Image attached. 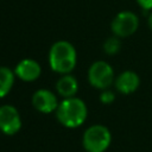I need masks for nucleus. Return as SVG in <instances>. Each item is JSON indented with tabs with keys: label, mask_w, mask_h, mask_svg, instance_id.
I'll use <instances>...</instances> for the list:
<instances>
[{
	"label": "nucleus",
	"mask_w": 152,
	"mask_h": 152,
	"mask_svg": "<svg viewBox=\"0 0 152 152\" xmlns=\"http://www.w3.org/2000/svg\"><path fill=\"white\" fill-rule=\"evenodd\" d=\"M114 100H115V94H114L112 90L104 89V90L101 91V94H100V101H101L102 103L109 104V103H112Z\"/></svg>",
	"instance_id": "ddd939ff"
},
{
	"label": "nucleus",
	"mask_w": 152,
	"mask_h": 152,
	"mask_svg": "<svg viewBox=\"0 0 152 152\" xmlns=\"http://www.w3.org/2000/svg\"><path fill=\"white\" fill-rule=\"evenodd\" d=\"M88 109L83 100L72 96L62 100L56 109V118L66 128L80 127L87 119Z\"/></svg>",
	"instance_id": "f03ea898"
},
{
	"label": "nucleus",
	"mask_w": 152,
	"mask_h": 152,
	"mask_svg": "<svg viewBox=\"0 0 152 152\" xmlns=\"http://www.w3.org/2000/svg\"><path fill=\"white\" fill-rule=\"evenodd\" d=\"M56 90L64 99L72 97V96L76 95V93L78 90V82H77L76 77H74L72 75L64 74L57 81V83H56Z\"/></svg>",
	"instance_id": "9d476101"
},
{
	"label": "nucleus",
	"mask_w": 152,
	"mask_h": 152,
	"mask_svg": "<svg viewBox=\"0 0 152 152\" xmlns=\"http://www.w3.org/2000/svg\"><path fill=\"white\" fill-rule=\"evenodd\" d=\"M110 141V131L103 125H93L88 127L82 138V145L87 152H104L109 147Z\"/></svg>",
	"instance_id": "7ed1b4c3"
},
{
	"label": "nucleus",
	"mask_w": 152,
	"mask_h": 152,
	"mask_svg": "<svg viewBox=\"0 0 152 152\" xmlns=\"http://www.w3.org/2000/svg\"><path fill=\"white\" fill-rule=\"evenodd\" d=\"M77 63V53L75 46L68 40H57L49 51L50 68L61 75L70 74Z\"/></svg>",
	"instance_id": "f257e3e1"
},
{
	"label": "nucleus",
	"mask_w": 152,
	"mask_h": 152,
	"mask_svg": "<svg viewBox=\"0 0 152 152\" xmlns=\"http://www.w3.org/2000/svg\"><path fill=\"white\" fill-rule=\"evenodd\" d=\"M88 81L96 89H108L115 81L112 65L104 61L94 62L88 70Z\"/></svg>",
	"instance_id": "20e7f679"
},
{
	"label": "nucleus",
	"mask_w": 152,
	"mask_h": 152,
	"mask_svg": "<svg viewBox=\"0 0 152 152\" xmlns=\"http://www.w3.org/2000/svg\"><path fill=\"white\" fill-rule=\"evenodd\" d=\"M14 74L24 82H33L40 76L42 68L37 61L32 58H24L15 65Z\"/></svg>",
	"instance_id": "6e6552de"
},
{
	"label": "nucleus",
	"mask_w": 152,
	"mask_h": 152,
	"mask_svg": "<svg viewBox=\"0 0 152 152\" xmlns=\"http://www.w3.org/2000/svg\"><path fill=\"white\" fill-rule=\"evenodd\" d=\"M114 84L119 93L124 95H128V94L134 93L139 88L140 77L138 76L137 72L132 70H125L115 78Z\"/></svg>",
	"instance_id": "1a4fd4ad"
},
{
	"label": "nucleus",
	"mask_w": 152,
	"mask_h": 152,
	"mask_svg": "<svg viewBox=\"0 0 152 152\" xmlns=\"http://www.w3.org/2000/svg\"><path fill=\"white\" fill-rule=\"evenodd\" d=\"M21 128V116L12 104L0 106V131L6 135H14Z\"/></svg>",
	"instance_id": "423d86ee"
},
{
	"label": "nucleus",
	"mask_w": 152,
	"mask_h": 152,
	"mask_svg": "<svg viewBox=\"0 0 152 152\" xmlns=\"http://www.w3.org/2000/svg\"><path fill=\"white\" fill-rule=\"evenodd\" d=\"M147 23H148V26H150V28L152 30V12H151V13H150V15H148Z\"/></svg>",
	"instance_id": "2eb2a0df"
},
{
	"label": "nucleus",
	"mask_w": 152,
	"mask_h": 152,
	"mask_svg": "<svg viewBox=\"0 0 152 152\" xmlns=\"http://www.w3.org/2000/svg\"><path fill=\"white\" fill-rule=\"evenodd\" d=\"M139 6L144 11H151L152 10V0H137Z\"/></svg>",
	"instance_id": "4468645a"
},
{
	"label": "nucleus",
	"mask_w": 152,
	"mask_h": 152,
	"mask_svg": "<svg viewBox=\"0 0 152 152\" xmlns=\"http://www.w3.org/2000/svg\"><path fill=\"white\" fill-rule=\"evenodd\" d=\"M139 27V18L134 12L121 11L112 20L110 30L114 36L126 38L135 33Z\"/></svg>",
	"instance_id": "39448f33"
},
{
	"label": "nucleus",
	"mask_w": 152,
	"mask_h": 152,
	"mask_svg": "<svg viewBox=\"0 0 152 152\" xmlns=\"http://www.w3.org/2000/svg\"><path fill=\"white\" fill-rule=\"evenodd\" d=\"M120 49H121V42H120V38L116 36L107 38L103 43V50L109 56L116 55L120 51Z\"/></svg>",
	"instance_id": "f8f14e48"
},
{
	"label": "nucleus",
	"mask_w": 152,
	"mask_h": 152,
	"mask_svg": "<svg viewBox=\"0 0 152 152\" xmlns=\"http://www.w3.org/2000/svg\"><path fill=\"white\" fill-rule=\"evenodd\" d=\"M59 102L57 100V96L55 93L48 89H38L32 95V106L36 110L49 114L52 112H56Z\"/></svg>",
	"instance_id": "0eeeda50"
},
{
	"label": "nucleus",
	"mask_w": 152,
	"mask_h": 152,
	"mask_svg": "<svg viewBox=\"0 0 152 152\" xmlns=\"http://www.w3.org/2000/svg\"><path fill=\"white\" fill-rule=\"evenodd\" d=\"M15 74L7 66H0V99L5 97L14 84Z\"/></svg>",
	"instance_id": "9b49d317"
}]
</instances>
